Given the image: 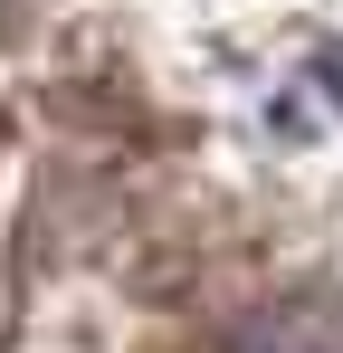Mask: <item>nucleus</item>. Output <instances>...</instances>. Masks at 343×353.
Returning <instances> with one entry per match:
<instances>
[{"label":"nucleus","mask_w":343,"mask_h":353,"mask_svg":"<svg viewBox=\"0 0 343 353\" xmlns=\"http://www.w3.org/2000/svg\"><path fill=\"white\" fill-rule=\"evenodd\" d=\"M229 353H343V296H295L238 325Z\"/></svg>","instance_id":"f257e3e1"}]
</instances>
